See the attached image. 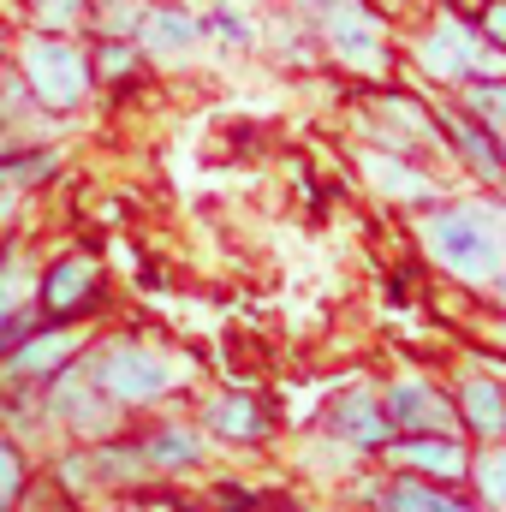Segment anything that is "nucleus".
<instances>
[{
	"label": "nucleus",
	"mask_w": 506,
	"mask_h": 512,
	"mask_svg": "<svg viewBox=\"0 0 506 512\" xmlns=\"http://www.w3.org/2000/svg\"><path fill=\"white\" fill-rule=\"evenodd\" d=\"M84 370H90V382L102 387V399L120 417L155 411L161 399H173L179 382H185L179 358L167 346H155V340H137V334H90Z\"/></svg>",
	"instance_id": "nucleus-1"
},
{
	"label": "nucleus",
	"mask_w": 506,
	"mask_h": 512,
	"mask_svg": "<svg viewBox=\"0 0 506 512\" xmlns=\"http://www.w3.org/2000/svg\"><path fill=\"white\" fill-rule=\"evenodd\" d=\"M6 66L24 78V90H30L36 114L72 120V114L96 96L90 48H84L78 36H36V30H24V36L12 42V60H6Z\"/></svg>",
	"instance_id": "nucleus-2"
},
{
	"label": "nucleus",
	"mask_w": 506,
	"mask_h": 512,
	"mask_svg": "<svg viewBox=\"0 0 506 512\" xmlns=\"http://www.w3.org/2000/svg\"><path fill=\"white\" fill-rule=\"evenodd\" d=\"M423 245L465 286H489L506 268V221L489 203H447L423 215Z\"/></svg>",
	"instance_id": "nucleus-3"
},
{
	"label": "nucleus",
	"mask_w": 506,
	"mask_h": 512,
	"mask_svg": "<svg viewBox=\"0 0 506 512\" xmlns=\"http://www.w3.org/2000/svg\"><path fill=\"white\" fill-rule=\"evenodd\" d=\"M30 304L42 322H66V328H90L96 316H108V268L90 251H54L42 262V274H30Z\"/></svg>",
	"instance_id": "nucleus-4"
},
{
	"label": "nucleus",
	"mask_w": 506,
	"mask_h": 512,
	"mask_svg": "<svg viewBox=\"0 0 506 512\" xmlns=\"http://www.w3.org/2000/svg\"><path fill=\"white\" fill-rule=\"evenodd\" d=\"M42 417H48V435L78 441V447L108 441V435H120V429L131 423V417H120V411L102 399V387L90 382L84 352H78L60 376H48V382H42Z\"/></svg>",
	"instance_id": "nucleus-5"
},
{
	"label": "nucleus",
	"mask_w": 506,
	"mask_h": 512,
	"mask_svg": "<svg viewBox=\"0 0 506 512\" xmlns=\"http://www.w3.org/2000/svg\"><path fill=\"white\" fill-rule=\"evenodd\" d=\"M84 346H90V328L36 322L24 340H12V346L0 352V393H12V387H42L48 376H60Z\"/></svg>",
	"instance_id": "nucleus-6"
},
{
	"label": "nucleus",
	"mask_w": 506,
	"mask_h": 512,
	"mask_svg": "<svg viewBox=\"0 0 506 512\" xmlns=\"http://www.w3.org/2000/svg\"><path fill=\"white\" fill-rule=\"evenodd\" d=\"M131 447H137L149 483H173V477H191L209 465V435L191 417H149L131 429Z\"/></svg>",
	"instance_id": "nucleus-7"
},
{
	"label": "nucleus",
	"mask_w": 506,
	"mask_h": 512,
	"mask_svg": "<svg viewBox=\"0 0 506 512\" xmlns=\"http://www.w3.org/2000/svg\"><path fill=\"white\" fill-rule=\"evenodd\" d=\"M197 429L221 447H262L274 435V405L262 393L245 387H227V393H209L203 411H197Z\"/></svg>",
	"instance_id": "nucleus-8"
},
{
	"label": "nucleus",
	"mask_w": 506,
	"mask_h": 512,
	"mask_svg": "<svg viewBox=\"0 0 506 512\" xmlns=\"http://www.w3.org/2000/svg\"><path fill=\"white\" fill-rule=\"evenodd\" d=\"M381 411H387V423L405 429V435H453V429H459L453 399H447L435 382H423V376L387 382L381 387Z\"/></svg>",
	"instance_id": "nucleus-9"
},
{
	"label": "nucleus",
	"mask_w": 506,
	"mask_h": 512,
	"mask_svg": "<svg viewBox=\"0 0 506 512\" xmlns=\"http://www.w3.org/2000/svg\"><path fill=\"white\" fill-rule=\"evenodd\" d=\"M322 429H328L340 447H352L358 459H370V453H387V447H393V423H387V411H381V393H370V387H352V393L328 399Z\"/></svg>",
	"instance_id": "nucleus-10"
},
{
	"label": "nucleus",
	"mask_w": 506,
	"mask_h": 512,
	"mask_svg": "<svg viewBox=\"0 0 506 512\" xmlns=\"http://www.w3.org/2000/svg\"><path fill=\"white\" fill-rule=\"evenodd\" d=\"M322 36H328V48L346 60V66H358V72H376L387 66V48H381V18L370 6H358V0H334L328 12H322Z\"/></svg>",
	"instance_id": "nucleus-11"
},
{
	"label": "nucleus",
	"mask_w": 506,
	"mask_h": 512,
	"mask_svg": "<svg viewBox=\"0 0 506 512\" xmlns=\"http://www.w3.org/2000/svg\"><path fill=\"white\" fill-rule=\"evenodd\" d=\"M417 60H423V72H435V78H471V72H501L495 66V54H483V42H477V30L465 24V18H441L423 42H417Z\"/></svg>",
	"instance_id": "nucleus-12"
},
{
	"label": "nucleus",
	"mask_w": 506,
	"mask_h": 512,
	"mask_svg": "<svg viewBox=\"0 0 506 512\" xmlns=\"http://www.w3.org/2000/svg\"><path fill=\"white\" fill-rule=\"evenodd\" d=\"M36 304H30V262H24V239L0 233V352L12 340H24L36 328Z\"/></svg>",
	"instance_id": "nucleus-13"
},
{
	"label": "nucleus",
	"mask_w": 506,
	"mask_h": 512,
	"mask_svg": "<svg viewBox=\"0 0 506 512\" xmlns=\"http://www.w3.org/2000/svg\"><path fill=\"white\" fill-rule=\"evenodd\" d=\"M393 453V465L399 471H411V477H429V483H459L465 477V465H471V453L459 447V435H405V441H393L387 447Z\"/></svg>",
	"instance_id": "nucleus-14"
},
{
	"label": "nucleus",
	"mask_w": 506,
	"mask_h": 512,
	"mask_svg": "<svg viewBox=\"0 0 506 512\" xmlns=\"http://www.w3.org/2000/svg\"><path fill=\"white\" fill-rule=\"evenodd\" d=\"M197 42H203V18L185 12V6H149L143 24H137L143 60H185Z\"/></svg>",
	"instance_id": "nucleus-15"
},
{
	"label": "nucleus",
	"mask_w": 506,
	"mask_h": 512,
	"mask_svg": "<svg viewBox=\"0 0 506 512\" xmlns=\"http://www.w3.org/2000/svg\"><path fill=\"white\" fill-rule=\"evenodd\" d=\"M60 173H66V149H60V143L24 137L12 155H0V185H12V191H24V197H36V191L54 185Z\"/></svg>",
	"instance_id": "nucleus-16"
},
{
	"label": "nucleus",
	"mask_w": 506,
	"mask_h": 512,
	"mask_svg": "<svg viewBox=\"0 0 506 512\" xmlns=\"http://www.w3.org/2000/svg\"><path fill=\"white\" fill-rule=\"evenodd\" d=\"M459 399H465V405H453V411H459V423H465L477 441H501V435H506V387L471 370L465 387H459Z\"/></svg>",
	"instance_id": "nucleus-17"
},
{
	"label": "nucleus",
	"mask_w": 506,
	"mask_h": 512,
	"mask_svg": "<svg viewBox=\"0 0 506 512\" xmlns=\"http://www.w3.org/2000/svg\"><path fill=\"white\" fill-rule=\"evenodd\" d=\"M376 512H477L471 501H459V495H447L441 483H429V477H411V471H399L393 483H381L376 489Z\"/></svg>",
	"instance_id": "nucleus-18"
},
{
	"label": "nucleus",
	"mask_w": 506,
	"mask_h": 512,
	"mask_svg": "<svg viewBox=\"0 0 506 512\" xmlns=\"http://www.w3.org/2000/svg\"><path fill=\"white\" fill-rule=\"evenodd\" d=\"M0 435H12L18 447H48V417H42V387H12L0 393Z\"/></svg>",
	"instance_id": "nucleus-19"
},
{
	"label": "nucleus",
	"mask_w": 506,
	"mask_h": 512,
	"mask_svg": "<svg viewBox=\"0 0 506 512\" xmlns=\"http://www.w3.org/2000/svg\"><path fill=\"white\" fill-rule=\"evenodd\" d=\"M364 173H370V185H376L381 197H393V203H429L435 197V179L411 173L399 155H364Z\"/></svg>",
	"instance_id": "nucleus-20"
},
{
	"label": "nucleus",
	"mask_w": 506,
	"mask_h": 512,
	"mask_svg": "<svg viewBox=\"0 0 506 512\" xmlns=\"http://www.w3.org/2000/svg\"><path fill=\"white\" fill-rule=\"evenodd\" d=\"M90 6L96 0H18V18L36 36H78L90 30Z\"/></svg>",
	"instance_id": "nucleus-21"
},
{
	"label": "nucleus",
	"mask_w": 506,
	"mask_h": 512,
	"mask_svg": "<svg viewBox=\"0 0 506 512\" xmlns=\"http://www.w3.org/2000/svg\"><path fill=\"white\" fill-rule=\"evenodd\" d=\"M36 489V453L18 447L12 435H0V512H24Z\"/></svg>",
	"instance_id": "nucleus-22"
},
{
	"label": "nucleus",
	"mask_w": 506,
	"mask_h": 512,
	"mask_svg": "<svg viewBox=\"0 0 506 512\" xmlns=\"http://www.w3.org/2000/svg\"><path fill=\"white\" fill-rule=\"evenodd\" d=\"M48 477L60 483V495H66V501L102 495V483H96V465H90V447H78V441H60V447L48 453Z\"/></svg>",
	"instance_id": "nucleus-23"
},
{
	"label": "nucleus",
	"mask_w": 506,
	"mask_h": 512,
	"mask_svg": "<svg viewBox=\"0 0 506 512\" xmlns=\"http://www.w3.org/2000/svg\"><path fill=\"white\" fill-rule=\"evenodd\" d=\"M143 72V48L137 42H114V36H96V48H90V78H96V90L108 84H131Z\"/></svg>",
	"instance_id": "nucleus-24"
},
{
	"label": "nucleus",
	"mask_w": 506,
	"mask_h": 512,
	"mask_svg": "<svg viewBox=\"0 0 506 512\" xmlns=\"http://www.w3.org/2000/svg\"><path fill=\"white\" fill-rule=\"evenodd\" d=\"M471 489H477V512H506V447L489 441L471 465H465Z\"/></svg>",
	"instance_id": "nucleus-25"
},
{
	"label": "nucleus",
	"mask_w": 506,
	"mask_h": 512,
	"mask_svg": "<svg viewBox=\"0 0 506 512\" xmlns=\"http://www.w3.org/2000/svg\"><path fill=\"white\" fill-rule=\"evenodd\" d=\"M441 126H447V137L459 143V155H465V161H471L477 173H489V179L501 173V161H506V155H501V143H495V137H489L483 126H471L465 114H447Z\"/></svg>",
	"instance_id": "nucleus-26"
},
{
	"label": "nucleus",
	"mask_w": 506,
	"mask_h": 512,
	"mask_svg": "<svg viewBox=\"0 0 506 512\" xmlns=\"http://www.w3.org/2000/svg\"><path fill=\"white\" fill-rule=\"evenodd\" d=\"M143 12H149V0H96L90 6V30L96 36H114V42H137Z\"/></svg>",
	"instance_id": "nucleus-27"
},
{
	"label": "nucleus",
	"mask_w": 506,
	"mask_h": 512,
	"mask_svg": "<svg viewBox=\"0 0 506 512\" xmlns=\"http://www.w3.org/2000/svg\"><path fill=\"white\" fill-rule=\"evenodd\" d=\"M30 120H36V102H30V90H24V78L6 66V72H0V126H12V131L30 137Z\"/></svg>",
	"instance_id": "nucleus-28"
},
{
	"label": "nucleus",
	"mask_w": 506,
	"mask_h": 512,
	"mask_svg": "<svg viewBox=\"0 0 506 512\" xmlns=\"http://www.w3.org/2000/svg\"><path fill=\"white\" fill-rule=\"evenodd\" d=\"M203 36H221V42H233V48H251V42H256V24L239 12V6H215V12L203 18Z\"/></svg>",
	"instance_id": "nucleus-29"
},
{
	"label": "nucleus",
	"mask_w": 506,
	"mask_h": 512,
	"mask_svg": "<svg viewBox=\"0 0 506 512\" xmlns=\"http://www.w3.org/2000/svg\"><path fill=\"white\" fill-rule=\"evenodd\" d=\"M471 114H483L489 126H506V84H471Z\"/></svg>",
	"instance_id": "nucleus-30"
},
{
	"label": "nucleus",
	"mask_w": 506,
	"mask_h": 512,
	"mask_svg": "<svg viewBox=\"0 0 506 512\" xmlns=\"http://www.w3.org/2000/svg\"><path fill=\"white\" fill-rule=\"evenodd\" d=\"M209 495H215V512H256L262 507L256 489H245V483H215Z\"/></svg>",
	"instance_id": "nucleus-31"
},
{
	"label": "nucleus",
	"mask_w": 506,
	"mask_h": 512,
	"mask_svg": "<svg viewBox=\"0 0 506 512\" xmlns=\"http://www.w3.org/2000/svg\"><path fill=\"white\" fill-rule=\"evenodd\" d=\"M483 30H489V36H495V42L506 48V6H489V18H483Z\"/></svg>",
	"instance_id": "nucleus-32"
},
{
	"label": "nucleus",
	"mask_w": 506,
	"mask_h": 512,
	"mask_svg": "<svg viewBox=\"0 0 506 512\" xmlns=\"http://www.w3.org/2000/svg\"><path fill=\"white\" fill-rule=\"evenodd\" d=\"M18 143H24V131H12V126H0V155H12V149H18Z\"/></svg>",
	"instance_id": "nucleus-33"
},
{
	"label": "nucleus",
	"mask_w": 506,
	"mask_h": 512,
	"mask_svg": "<svg viewBox=\"0 0 506 512\" xmlns=\"http://www.w3.org/2000/svg\"><path fill=\"white\" fill-rule=\"evenodd\" d=\"M298 6H304V12H328L334 0H298Z\"/></svg>",
	"instance_id": "nucleus-34"
},
{
	"label": "nucleus",
	"mask_w": 506,
	"mask_h": 512,
	"mask_svg": "<svg viewBox=\"0 0 506 512\" xmlns=\"http://www.w3.org/2000/svg\"><path fill=\"white\" fill-rule=\"evenodd\" d=\"M6 42H12V24H6V18H0V54H6Z\"/></svg>",
	"instance_id": "nucleus-35"
},
{
	"label": "nucleus",
	"mask_w": 506,
	"mask_h": 512,
	"mask_svg": "<svg viewBox=\"0 0 506 512\" xmlns=\"http://www.w3.org/2000/svg\"><path fill=\"white\" fill-rule=\"evenodd\" d=\"M495 286H501V304H506V268H501V274H495Z\"/></svg>",
	"instance_id": "nucleus-36"
},
{
	"label": "nucleus",
	"mask_w": 506,
	"mask_h": 512,
	"mask_svg": "<svg viewBox=\"0 0 506 512\" xmlns=\"http://www.w3.org/2000/svg\"><path fill=\"white\" fill-rule=\"evenodd\" d=\"M0 72H6V54H0Z\"/></svg>",
	"instance_id": "nucleus-37"
},
{
	"label": "nucleus",
	"mask_w": 506,
	"mask_h": 512,
	"mask_svg": "<svg viewBox=\"0 0 506 512\" xmlns=\"http://www.w3.org/2000/svg\"><path fill=\"white\" fill-rule=\"evenodd\" d=\"M501 155H506V149H501Z\"/></svg>",
	"instance_id": "nucleus-38"
}]
</instances>
